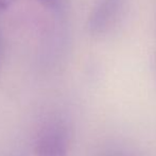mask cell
I'll return each mask as SVG.
<instances>
[{"instance_id": "cell-2", "label": "cell", "mask_w": 156, "mask_h": 156, "mask_svg": "<svg viewBox=\"0 0 156 156\" xmlns=\"http://www.w3.org/2000/svg\"><path fill=\"white\" fill-rule=\"evenodd\" d=\"M123 0H98L89 15L88 30L93 35L103 34L114 23Z\"/></svg>"}, {"instance_id": "cell-3", "label": "cell", "mask_w": 156, "mask_h": 156, "mask_svg": "<svg viewBox=\"0 0 156 156\" xmlns=\"http://www.w3.org/2000/svg\"><path fill=\"white\" fill-rule=\"evenodd\" d=\"M37 1L43 4V5H45L46 8L58 10V9L62 8L65 0H37Z\"/></svg>"}, {"instance_id": "cell-1", "label": "cell", "mask_w": 156, "mask_h": 156, "mask_svg": "<svg viewBox=\"0 0 156 156\" xmlns=\"http://www.w3.org/2000/svg\"><path fill=\"white\" fill-rule=\"evenodd\" d=\"M69 132L62 121H52L44 126L35 144L37 156H67Z\"/></svg>"}, {"instance_id": "cell-4", "label": "cell", "mask_w": 156, "mask_h": 156, "mask_svg": "<svg viewBox=\"0 0 156 156\" xmlns=\"http://www.w3.org/2000/svg\"><path fill=\"white\" fill-rule=\"evenodd\" d=\"M17 0H0V12L5 11L9 9L13 3H15Z\"/></svg>"}]
</instances>
